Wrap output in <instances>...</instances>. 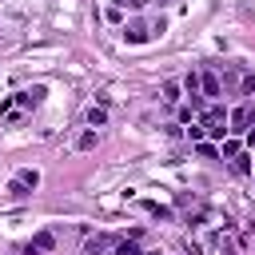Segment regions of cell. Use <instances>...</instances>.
Here are the masks:
<instances>
[{
    "mask_svg": "<svg viewBox=\"0 0 255 255\" xmlns=\"http://www.w3.org/2000/svg\"><path fill=\"white\" fill-rule=\"evenodd\" d=\"M151 215H159V219H171V207H163V203H143Z\"/></svg>",
    "mask_w": 255,
    "mask_h": 255,
    "instance_id": "obj_18",
    "label": "cell"
},
{
    "mask_svg": "<svg viewBox=\"0 0 255 255\" xmlns=\"http://www.w3.org/2000/svg\"><path fill=\"white\" fill-rule=\"evenodd\" d=\"M199 92H203L207 100H219V96H223V84H219V76H215V72H199Z\"/></svg>",
    "mask_w": 255,
    "mask_h": 255,
    "instance_id": "obj_3",
    "label": "cell"
},
{
    "mask_svg": "<svg viewBox=\"0 0 255 255\" xmlns=\"http://www.w3.org/2000/svg\"><path fill=\"white\" fill-rule=\"evenodd\" d=\"M187 135H191V143H203V135H207V128H203V124H191V128H187Z\"/></svg>",
    "mask_w": 255,
    "mask_h": 255,
    "instance_id": "obj_16",
    "label": "cell"
},
{
    "mask_svg": "<svg viewBox=\"0 0 255 255\" xmlns=\"http://www.w3.org/2000/svg\"><path fill=\"white\" fill-rule=\"evenodd\" d=\"M36 187H40V171H36V167L16 171V179L8 183V191H12V195H28V191H36Z\"/></svg>",
    "mask_w": 255,
    "mask_h": 255,
    "instance_id": "obj_2",
    "label": "cell"
},
{
    "mask_svg": "<svg viewBox=\"0 0 255 255\" xmlns=\"http://www.w3.org/2000/svg\"><path fill=\"white\" fill-rule=\"evenodd\" d=\"M219 155H223V159H235V155H239V139H223Z\"/></svg>",
    "mask_w": 255,
    "mask_h": 255,
    "instance_id": "obj_12",
    "label": "cell"
},
{
    "mask_svg": "<svg viewBox=\"0 0 255 255\" xmlns=\"http://www.w3.org/2000/svg\"><path fill=\"white\" fill-rule=\"evenodd\" d=\"M16 100H20V108L28 112V108H36V104L44 100V88H28V92H16Z\"/></svg>",
    "mask_w": 255,
    "mask_h": 255,
    "instance_id": "obj_7",
    "label": "cell"
},
{
    "mask_svg": "<svg viewBox=\"0 0 255 255\" xmlns=\"http://www.w3.org/2000/svg\"><path fill=\"white\" fill-rule=\"evenodd\" d=\"M52 247H56L52 231H36V235H32V251H52Z\"/></svg>",
    "mask_w": 255,
    "mask_h": 255,
    "instance_id": "obj_8",
    "label": "cell"
},
{
    "mask_svg": "<svg viewBox=\"0 0 255 255\" xmlns=\"http://www.w3.org/2000/svg\"><path fill=\"white\" fill-rule=\"evenodd\" d=\"M179 100V84H163V104H175Z\"/></svg>",
    "mask_w": 255,
    "mask_h": 255,
    "instance_id": "obj_15",
    "label": "cell"
},
{
    "mask_svg": "<svg viewBox=\"0 0 255 255\" xmlns=\"http://www.w3.org/2000/svg\"><path fill=\"white\" fill-rule=\"evenodd\" d=\"M187 255H203V251H199V247H195V243H187Z\"/></svg>",
    "mask_w": 255,
    "mask_h": 255,
    "instance_id": "obj_21",
    "label": "cell"
},
{
    "mask_svg": "<svg viewBox=\"0 0 255 255\" xmlns=\"http://www.w3.org/2000/svg\"><path fill=\"white\" fill-rule=\"evenodd\" d=\"M104 120H108V112H104V108H88V124H92V128H100Z\"/></svg>",
    "mask_w": 255,
    "mask_h": 255,
    "instance_id": "obj_13",
    "label": "cell"
},
{
    "mask_svg": "<svg viewBox=\"0 0 255 255\" xmlns=\"http://www.w3.org/2000/svg\"><path fill=\"white\" fill-rule=\"evenodd\" d=\"M112 251H116V255H143L135 239H116V247H112Z\"/></svg>",
    "mask_w": 255,
    "mask_h": 255,
    "instance_id": "obj_9",
    "label": "cell"
},
{
    "mask_svg": "<svg viewBox=\"0 0 255 255\" xmlns=\"http://www.w3.org/2000/svg\"><path fill=\"white\" fill-rule=\"evenodd\" d=\"M195 151H199L203 159H215V155H219V147H215V143H207V139H203V143H195Z\"/></svg>",
    "mask_w": 255,
    "mask_h": 255,
    "instance_id": "obj_14",
    "label": "cell"
},
{
    "mask_svg": "<svg viewBox=\"0 0 255 255\" xmlns=\"http://www.w3.org/2000/svg\"><path fill=\"white\" fill-rule=\"evenodd\" d=\"M227 120H231V112H227L223 104H211V108L199 116V124H203V128H215V124H227Z\"/></svg>",
    "mask_w": 255,
    "mask_h": 255,
    "instance_id": "obj_4",
    "label": "cell"
},
{
    "mask_svg": "<svg viewBox=\"0 0 255 255\" xmlns=\"http://www.w3.org/2000/svg\"><path fill=\"white\" fill-rule=\"evenodd\" d=\"M147 36H151V28H147V24H139V20H131V24L124 28V40H131V44H143Z\"/></svg>",
    "mask_w": 255,
    "mask_h": 255,
    "instance_id": "obj_5",
    "label": "cell"
},
{
    "mask_svg": "<svg viewBox=\"0 0 255 255\" xmlns=\"http://www.w3.org/2000/svg\"><path fill=\"white\" fill-rule=\"evenodd\" d=\"M239 92H243V96L255 92V72H239Z\"/></svg>",
    "mask_w": 255,
    "mask_h": 255,
    "instance_id": "obj_10",
    "label": "cell"
},
{
    "mask_svg": "<svg viewBox=\"0 0 255 255\" xmlns=\"http://www.w3.org/2000/svg\"><path fill=\"white\" fill-rule=\"evenodd\" d=\"M227 124H231V131H235V135H247V131L255 128V100L239 104V108L231 112V120H227Z\"/></svg>",
    "mask_w": 255,
    "mask_h": 255,
    "instance_id": "obj_1",
    "label": "cell"
},
{
    "mask_svg": "<svg viewBox=\"0 0 255 255\" xmlns=\"http://www.w3.org/2000/svg\"><path fill=\"white\" fill-rule=\"evenodd\" d=\"M235 171H243V175H247V171H251V155H243V151H239V155H235Z\"/></svg>",
    "mask_w": 255,
    "mask_h": 255,
    "instance_id": "obj_19",
    "label": "cell"
},
{
    "mask_svg": "<svg viewBox=\"0 0 255 255\" xmlns=\"http://www.w3.org/2000/svg\"><path fill=\"white\" fill-rule=\"evenodd\" d=\"M139 4H147V0H116V8H139Z\"/></svg>",
    "mask_w": 255,
    "mask_h": 255,
    "instance_id": "obj_20",
    "label": "cell"
},
{
    "mask_svg": "<svg viewBox=\"0 0 255 255\" xmlns=\"http://www.w3.org/2000/svg\"><path fill=\"white\" fill-rule=\"evenodd\" d=\"M76 147H84V151H88V147H96V131H80V139H76Z\"/></svg>",
    "mask_w": 255,
    "mask_h": 255,
    "instance_id": "obj_17",
    "label": "cell"
},
{
    "mask_svg": "<svg viewBox=\"0 0 255 255\" xmlns=\"http://www.w3.org/2000/svg\"><path fill=\"white\" fill-rule=\"evenodd\" d=\"M183 88H187V96H199V72H187L183 76Z\"/></svg>",
    "mask_w": 255,
    "mask_h": 255,
    "instance_id": "obj_11",
    "label": "cell"
},
{
    "mask_svg": "<svg viewBox=\"0 0 255 255\" xmlns=\"http://www.w3.org/2000/svg\"><path fill=\"white\" fill-rule=\"evenodd\" d=\"M108 247H116V239H108V235H92V239L84 243V255H104Z\"/></svg>",
    "mask_w": 255,
    "mask_h": 255,
    "instance_id": "obj_6",
    "label": "cell"
}]
</instances>
